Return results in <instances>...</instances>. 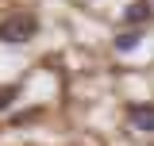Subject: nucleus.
<instances>
[{"label": "nucleus", "mask_w": 154, "mask_h": 146, "mask_svg": "<svg viewBox=\"0 0 154 146\" xmlns=\"http://www.w3.org/2000/svg\"><path fill=\"white\" fill-rule=\"evenodd\" d=\"M35 31H38V19L31 12H16V16H8L0 23V42L4 46H19V42L35 38Z\"/></svg>", "instance_id": "f257e3e1"}, {"label": "nucleus", "mask_w": 154, "mask_h": 146, "mask_svg": "<svg viewBox=\"0 0 154 146\" xmlns=\"http://www.w3.org/2000/svg\"><path fill=\"white\" fill-rule=\"evenodd\" d=\"M127 119H131L135 131L154 135V104H131V108H127Z\"/></svg>", "instance_id": "f03ea898"}, {"label": "nucleus", "mask_w": 154, "mask_h": 146, "mask_svg": "<svg viewBox=\"0 0 154 146\" xmlns=\"http://www.w3.org/2000/svg\"><path fill=\"white\" fill-rule=\"evenodd\" d=\"M154 12L150 4H143V0H135V4H127V12H123V23H146Z\"/></svg>", "instance_id": "7ed1b4c3"}, {"label": "nucleus", "mask_w": 154, "mask_h": 146, "mask_svg": "<svg viewBox=\"0 0 154 146\" xmlns=\"http://www.w3.org/2000/svg\"><path fill=\"white\" fill-rule=\"evenodd\" d=\"M139 42H143V35H139V31H119V35H116V50H119V54H127V50H139Z\"/></svg>", "instance_id": "20e7f679"}, {"label": "nucleus", "mask_w": 154, "mask_h": 146, "mask_svg": "<svg viewBox=\"0 0 154 146\" xmlns=\"http://www.w3.org/2000/svg\"><path fill=\"white\" fill-rule=\"evenodd\" d=\"M16 96H19V89H0V111L12 108V104H16Z\"/></svg>", "instance_id": "39448f33"}]
</instances>
